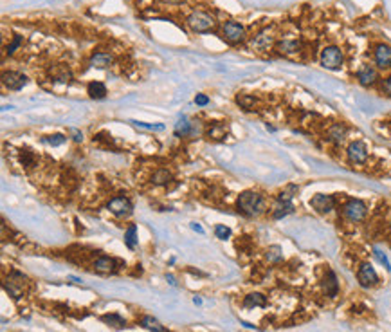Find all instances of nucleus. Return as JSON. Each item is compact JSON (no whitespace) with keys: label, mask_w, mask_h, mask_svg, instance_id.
I'll use <instances>...</instances> for the list:
<instances>
[{"label":"nucleus","mask_w":391,"mask_h":332,"mask_svg":"<svg viewBox=\"0 0 391 332\" xmlns=\"http://www.w3.org/2000/svg\"><path fill=\"white\" fill-rule=\"evenodd\" d=\"M357 280L362 287H372L377 283V273H375V269H373L372 264H362L357 271Z\"/></svg>","instance_id":"nucleus-10"},{"label":"nucleus","mask_w":391,"mask_h":332,"mask_svg":"<svg viewBox=\"0 0 391 332\" xmlns=\"http://www.w3.org/2000/svg\"><path fill=\"white\" fill-rule=\"evenodd\" d=\"M236 101L244 107V109H252L254 107V103H256V100H254V96H247V94H244V96H238L236 98Z\"/></svg>","instance_id":"nucleus-28"},{"label":"nucleus","mask_w":391,"mask_h":332,"mask_svg":"<svg viewBox=\"0 0 391 332\" xmlns=\"http://www.w3.org/2000/svg\"><path fill=\"white\" fill-rule=\"evenodd\" d=\"M135 231H137V228H135V226H130L128 231L125 233V242L128 248H135Z\"/></svg>","instance_id":"nucleus-27"},{"label":"nucleus","mask_w":391,"mask_h":332,"mask_svg":"<svg viewBox=\"0 0 391 332\" xmlns=\"http://www.w3.org/2000/svg\"><path fill=\"white\" fill-rule=\"evenodd\" d=\"M117 266H119V260L110 258V256H99L94 262V269L99 271V273H114L117 269Z\"/></svg>","instance_id":"nucleus-15"},{"label":"nucleus","mask_w":391,"mask_h":332,"mask_svg":"<svg viewBox=\"0 0 391 332\" xmlns=\"http://www.w3.org/2000/svg\"><path fill=\"white\" fill-rule=\"evenodd\" d=\"M375 255H377V258H378V260H380V262L384 264V267H386V269H390V262H388V258H386V256L382 255L380 251H375Z\"/></svg>","instance_id":"nucleus-34"},{"label":"nucleus","mask_w":391,"mask_h":332,"mask_svg":"<svg viewBox=\"0 0 391 332\" xmlns=\"http://www.w3.org/2000/svg\"><path fill=\"white\" fill-rule=\"evenodd\" d=\"M380 89H382V92H384L386 96L391 98V78H386V80H382V85H380Z\"/></svg>","instance_id":"nucleus-33"},{"label":"nucleus","mask_w":391,"mask_h":332,"mask_svg":"<svg viewBox=\"0 0 391 332\" xmlns=\"http://www.w3.org/2000/svg\"><path fill=\"white\" fill-rule=\"evenodd\" d=\"M319 62H321V65L325 67V69L335 70L342 65L344 56H342V51H341L337 45H326V47L321 51Z\"/></svg>","instance_id":"nucleus-3"},{"label":"nucleus","mask_w":391,"mask_h":332,"mask_svg":"<svg viewBox=\"0 0 391 332\" xmlns=\"http://www.w3.org/2000/svg\"><path fill=\"white\" fill-rule=\"evenodd\" d=\"M346 137V127L342 123H334L332 127L328 128V139L334 141L335 145H341Z\"/></svg>","instance_id":"nucleus-18"},{"label":"nucleus","mask_w":391,"mask_h":332,"mask_svg":"<svg viewBox=\"0 0 391 332\" xmlns=\"http://www.w3.org/2000/svg\"><path fill=\"white\" fill-rule=\"evenodd\" d=\"M2 83H4L6 87H9L11 90H20L27 85V78H25L24 74H20V72L9 70V72H4V74H2Z\"/></svg>","instance_id":"nucleus-11"},{"label":"nucleus","mask_w":391,"mask_h":332,"mask_svg":"<svg viewBox=\"0 0 391 332\" xmlns=\"http://www.w3.org/2000/svg\"><path fill=\"white\" fill-rule=\"evenodd\" d=\"M310 206L319 213H328V211L334 210L335 206V199L332 195H325V193H317L310 199Z\"/></svg>","instance_id":"nucleus-9"},{"label":"nucleus","mask_w":391,"mask_h":332,"mask_svg":"<svg viewBox=\"0 0 391 332\" xmlns=\"http://www.w3.org/2000/svg\"><path fill=\"white\" fill-rule=\"evenodd\" d=\"M214 233H216V236H218V238H222V240H226V238H229V235H231V231H229V228H226V226H222V224H218V226L214 228Z\"/></svg>","instance_id":"nucleus-31"},{"label":"nucleus","mask_w":391,"mask_h":332,"mask_svg":"<svg viewBox=\"0 0 391 332\" xmlns=\"http://www.w3.org/2000/svg\"><path fill=\"white\" fill-rule=\"evenodd\" d=\"M292 210H294V208H292L290 202H281V200H277L276 211H274L272 215H274V218H281V217H285L287 213H290Z\"/></svg>","instance_id":"nucleus-25"},{"label":"nucleus","mask_w":391,"mask_h":332,"mask_svg":"<svg viewBox=\"0 0 391 332\" xmlns=\"http://www.w3.org/2000/svg\"><path fill=\"white\" fill-rule=\"evenodd\" d=\"M191 130H193V123H189L186 117H182V119H179V123H177V127H175V132H177V135H188V134H191Z\"/></svg>","instance_id":"nucleus-24"},{"label":"nucleus","mask_w":391,"mask_h":332,"mask_svg":"<svg viewBox=\"0 0 391 332\" xmlns=\"http://www.w3.org/2000/svg\"><path fill=\"white\" fill-rule=\"evenodd\" d=\"M108 210L112 211L115 217H128L132 213V202L128 197H114L108 202Z\"/></svg>","instance_id":"nucleus-8"},{"label":"nucleus","mask_w":391,"mask_h":332,"mask_svg":"<svg viewBox=\"0 0 391 332\" xmlns=\"http://www.w3.org/2000/svg\"><path fill=\"white\" fill-rule=\"evenodd\" d=\"M274 45V36H272L269 29L267 31H261L260 34H256L254 38L251 40V47L256 49V51H267Z\"/></svg>","instance_id":"nucleus-12"},{"label":"nucleus","mask_w":391,"mask_h":332,"mask_svg":"<svg viewBox=\"0 0 391 332\" xmlns=\"http://www.w3.org/2000/svg\"><path fill=\"white\" fill-rule=\"evenodd\" d=\"M238 210L247 215V217H254V215H260L263 211V199L261 195L256 192H244L238 197Z\"/></svg>","instance_id":"nucleus-1"},{"label":"nucleus","mask_w":391,"mask_h":332,"mask_svg":"<svg viewBox=\"0 0 391 332\" xmlns=\"http://www.w3.org/2000/svg\"><path fill=\"white\" fill-rule=\"evenodd\" d=\"M45 143H49V145H52V147H58V145H62V143H65V137H63L62 134H54V135H49V137H45Z\"/></svg>","instance_id":"nucleus-30"},{"label":"nucleus","mask_w":391,"mask_h":332,"mask_svg":"<svg viewBox=\"0 0 391 332\" xmlns=\"http://www.w3.org/2000/svg\"><path fill=\"white\" fill-rule=\"evenodd\" d=\"M103 321L105 323H108V325L112 327H123L125 325V319L121 318V316H117V314H107V316H103Z\"/></svg>","instance_id":"nucleus-26"},{"label":"nucleus","mask_w":391,"mask_h":332,"mask_svg":"<svg viewBox=\"0 0 391 332\" xmlns=\"http://www.w3.org/2000/svg\"><path fill=\"white\" fill-rule=\"evenodd\" d=\"M188 26L195 33H208L214 27V18L206 11H193L188 17Z\"/></svg>","instance_id":"nucleus-2"},{"label":"nucleus","mask_w":391,"mask_h":332,"mask_svg":"<svg viewBox=\"0 0 391 332\" xmlns=\"http://www.w3.org/2000/svg\"><path fill=\"white\" fill-rule=\"evenodd\" d=\"M195 101L198 103V105H208V101H209V100H208V98H206V96H196V100H195Z\"/></svg>","instance_id":"nucleus-35"},{"label":"nucleus","mask_w":391,"mask_h":332,"mask_svg":"<svg viewBox=\"0 0 391 332\" xmlns=\"http://www.w3.org/2000/svg\"><path fill=\"white\" fill-rule=\"evenodd\" d=\"M267 258H269L271 262H279V260H281V249L277 248V246H272V248L267 251Z\"/></svg>","instance_id":"nucleus-29"},{"label":"nucleus","mask_w":391,"mask_h":332,"mask_svg":"<svg viewBox=\"0 0 391 332\" xmlns=\"http://www.w3.org/2000/svg\"><path fill=\"white\" fill-rule=\"evenodd\" d=\"M171 181H173V173L170 170H166V168H159L157 172L153 173V184L164 186L171 183Z\"/></svg>","instance_id":"nucleus-21"},{"label":"nucleus","mask_w":391,"mask_h":332,"mask_svg":"<svg viewBox=\"0 0 391 332\" xmlns=\"http://www.w3.org/2000/svg\"><path fill=\"white\" fill-rule=\"evenodd\" d=\"M50 76L58 80V82H63V83H69L72 80V72L67 65H54L52 69H50Z\"/></svg>","instance_id":"nucleus-19"},{"label":"nucleus","mask_w":391,"mask_h":332,"mask_svg":"<svg viewBox=\"0 0 391 332\" xmlns=\"http://www.w3.org/2000/svg\"><path fill=\"white\" fill-rule=\"evenodd\" d=\"M222 36L229 44H240L245 38V27L238 22H234V20H229L222 26Z\"/></svg>","instance_id":"nucleus-4"},{"label":"nucleus","mask_w":391,"mask_h":332,"mask_svg":"<svg viewBox=\"0 0 391 332\" xmlns=\"http://www.w3.org/2000/svg\"><path fill=\"white\" fill-rule=\"evenodd\" d=\"M366 204L359 199H350L344 208H342V213H344V217L348 220H352V222H360L362 218L366 217Z\"/></svg>","instance_id":"nucleus-5"},{"label":"nucleus","mask_w":391,"mask_h":332,"mask_svg":"<svg viewBox=\"0 0 391 332\" xmlns=\"http://www.w3.org/2000/svg\"><path fill=\"white\" fill-rule=\"evenodd\" d=\"M244 307H265V296L261 294L254 293V294H249L245 296V300H244Z\"/></svg>","instance_id":"nucleus-22"},{"label":"nucleus","mask_w":391,"mask_h":332,"mask_svg":"<svg viewBox=\"0 0 391 332\" xmlns=\"http://www.w3.org/2000/svg\"><path fill=\"white\" fill-rule=\"evenodd\" d=\"M377 70L375 67L372 65H362L359 70H357V80H359L360 85H364V87H370L373 83L377 82Z\"/></svg>","instance_id":"nucleus-14"},{"label":"nucleus","mask_w":391,"mask_h":332,"mask_svg":"<svg viewBox=\"0 0 391 332\" xmlns=\"http://www.w3.org/2000/svg\"><path fill=\"white\" fill-rule=\"evenodd\" d=\"M87 90H88V96L94 98V100H101V98L107 96V87L101 82H90Z\"/></svg>","instance_id":"nucleus-20"},{"label":"nucleus","mask_w":391,"mask_h":332,"mask_svg":"<svg viewBox=\"0 0 391 332\" xmlns=\"http://www.w3.org/2000/svg\"><path fill=\"white\" fill-rule=\"evenodd\" d=\"M114 64V56L110 52H94L90 56V65L96 67V69H105L108 65Z\"/></svg>","instance_id":"nucleus-16"},{"label":"nucleus","mask_w":391,"mask_h":332,"mask_svg":"<svg viewBox=\"0 0 391 332\" xmlns=\"http://www.w3.org/2000/svg\"><path fill=\"white\" fill-rule=\"evenodd\" d=\"M346 155L350 163H353V165H364L368 161V150L360 141H353V143L348 145Z\"/></svg>","instance_id":"nucleus-6"},{"label":"nucleus","mask_w":391,"mask_h":332,"mask_svg":"<svg viewBox=\"0 0 391 332\" xmlns=\"http://www.w3.org/2000/svg\"><path fill=\"white\" fill-rule=\"evenodd\" d=\"M20 44H22V36H18V34H16V36H13V42L7 45V52H9V54H13V52H15V49H16V47H20Z\"/></svg>","instance_id":"nucleus-32"},{"label":"nucleus","mask_w":391,"mask_h":332,"mask_svg":"<svg viewBox=\"0 0 391 332\" xmlns=\"http://www.w3.org/2000/svg\"><path fill=\"white\" fill-rule=\"evenodd\" d=\"M323 289H325L326 296H330V298L337 296V293H339V283H337V278H335V275L332 273V271H328L326 276H325V280H323Z\"/></svg>","instance_id":"nucleus-17"},{"label":"nucleus","mask_w":391,"mask_h":332,"mask_svg":"<svg viewBox=\"0 0 391 332\" xmlns=\"http://www.w3.org/2000/svg\"><path fill=\"white\" fill-rule=\"evenodd\" d=\"M373 60L378 69H391V47L388 44L375 45Z\"/></svg>","instance_id":"nucleus-7"},{"label":"nucleus","mask_w":391,"mask_h":332,"mask_svg":"<svg viewBox=\"0 0 391 332\" xmlns=\"http://www.w3.org/2000/svg\"><path fill=\"white\" fill-rule=\"evenodd\" d=\"M303 49V44L299 40H281L276 44V51L283 56H292V54H297V52Z\"/></svg>","instance_id":"nucleus-13"},{"label":"nucleus","mask_w":391,"mask_h":332,"mask_svg":"<svg viewBox=\"0 0 391 332\" xmlns=\"http://www.w3.org/2000/svg\"><path fill=\"white\" fill-rule=\"evenodd\" d=\"M141 325L145 327V329H148L150 332H163L164 331V327L161 325L155 318H151V316H145L143 321H141Z\"/></svg>","instance_id":"nucleus-23"}]
</instances>
